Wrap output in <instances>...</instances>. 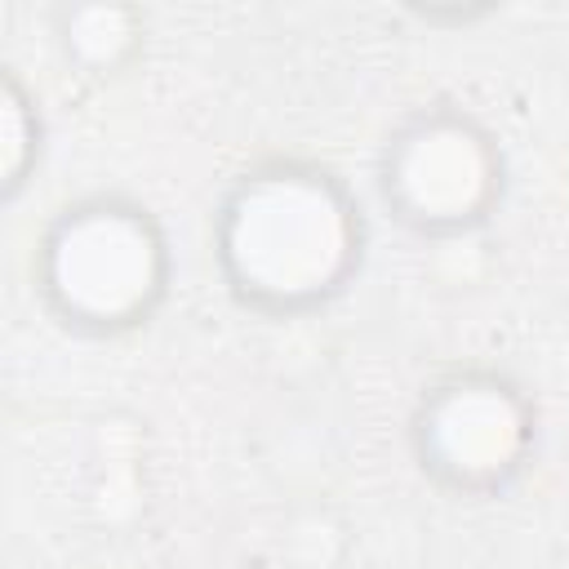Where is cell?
<instances>
[{
	"label": "cell",
	"mask_w": 569,
	"mask_h": 569,
	"mask_svg": "<svg viewBox=\"0 0 569 569\" xmlns=\"http://www.w3.org/2000/svg\"><path fill=\"white\" fill-rule=\"evenodd\" d=\"M231 253L262 289H311L342 253V218L320 187L271 178L244 196L231 222Z\"/></svg>",
	"instance_id": "6da1fadb"
},
{
	"label": "cell",
	"mask_w": 569,
	"mask_h": 569,
	"mask_svg": "<svg viewBox=\"0 0 569 569\" xmlns=\"http://www.w3.org/2000/svg\"><path fill=\"white\" fill-rule=\"evenodd\" d=\"M53 280L84 311H124L138 302V293H147L151 244L133 222L116 213L80 218L53 249Z\"/></svg>",
	"instance_id": "7a4b0ae2"
},
{
	"label": "cell",
	"mask_w": 569,
	"mask_h": 569,
	"mask_svg": "<svg viewBox=\"0 0 569 569\" xmlns=\"http://www.w3.org/2000/svg\"><path fill=\"white\" fill-rule=\"evenodd\" d=\"M405 182L427 209H458L480 182L476 151L458 133H431L413 156L405 160Z\"/></svg>",
	"instance_id": "3957f363"
}]
</instances>
